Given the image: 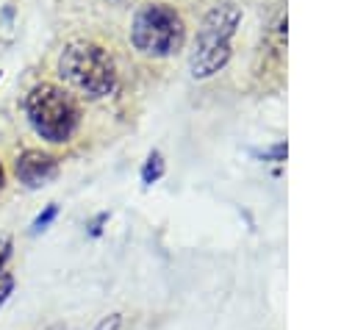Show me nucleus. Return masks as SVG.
<instances>
[{
	"instance_id": "obj_1",
	"label": "nucleus",
	"mask_w": 355,
	"mask_h": 330,
	"mask_svg": "<svg viewBox=\"0 0 355 330\" xmlns=\"http://www.w3.org/2000/svg\"><path fill=\"white\" fill-rule=\"evenodd\" d=\"M241 22V8L233 0L216 3L200 22L194 47L189 55L191 78H211L216 75L233 55V36Z\"/></svg>"
},
{
	"instance_id": "obj_2",
	"label": "nucleus",
	"mask_w": 355,
	"mask_h": 330,
	"mask_svg": "<svg viewBox=\"0 0 355 330\" xmlns=\"http://www.w3.org/2000/svg\"><path fill=\"white\" fill-rule=\"evenodd\" d=\"M58 75L75 92L97 100L116 89V64L105 47L97 42L75 39L58 55Z\"/></svg>"
},
{
	"instance_id": "obj_3",
	"label": "nucleus",
	"mask_w": 355,
	"mask_h": 330,
	"mask_svg": "<svg viewBox=\"0 0 355 330\" xmlns=\"http://www.w3.org/2000/svg\"><path fill=\"white\" fill-rule=\"evenodd\" d=\"M25 116H28L31 128L53 144L69 141L80 125V108H78L75 97L55 83H36L28 92Z\"/></svg>"
},
{
	"instance_id": "obj_4",
	"label": "nucleus",
	"mask_w": 355,
	"mask_h": 330,
	"mask_svg": "<svg viewBox=\"0 0 355 330\" xmlns=\"http://www.w3.org/2000/svg\"><path fill=\"white\" fill-rule=\"evenodd\" d=\"M130 42L141 55L166 58L178 53L186 42L183 17L166 3H147L136 11L130 22Z\"/></svg>"
},
{
	"instance_id": "obj_5",
	"label": "nucleus",
	"mask_w": 355,
	"mask_h": 330,
	"mask_svg": "<svg viewBox=\"0 0 355 330\" xmlns=\"http://www.w3.org/2000/svg\"><path fill=\"white\" fill-rule=\"evenodd\" d=\"M14 175L28 189H42L50 180H55V175H58V158L42 153V150H25L14 161Z\"/></svg>"
},
{
	"instance_id": "obj_6",
	"label": "nucleus",
	"mask_w": 355,
	"mask_h": 330,
	"mask_svg": "<svg viewBox=\"0 0 355 330\" xmlns=\"http://www.w3.org/2000/svg\"><path fill=\"white\" fill-rule=\"evenodd\" d=\"M161 175H164V155H161L158 150H153V153L147 155L144 166H141V183H144V186H153Z\"/></svg>"
},
{
	"instance_id": "obj_7",
	"label": "nucleus",
	"mask_w": 355,
	"mask_h": 330,
	"mask_svg": "<svg viewBox=\"0 0 355 330\" xmlns=\"http://www.w3.org/2000/svg\"><path fill=\"white\" fill-rule=\"evenodd\" d=\"M55 216H58V205H47V208H44V211H42V214L33 219V233L44 230V227H47V225H50Z\"/></svg>"
},
{
	"instance_id": "obj_8",
	"label": "nucleus",
	"mask_w": 355,
	"mask_h": 330,
	"mask_svg": "<svg viewBox=\"0 0 355 330\" xmlns=\"http://www.w3.org/2000/svg\"><path fill=\"white\" fill-rule=\"evenodd\" d=\"M14 291V275L8 269H0V308L6 305V299L11 297Z\"/></svg>"
},
{
	"instance_id": "obj_9",
	"label": "nucleus",
	"mask_w": 355,
	"mask_h": 330,
	"mask_svg": "<svg viewBox=\"0 0 355 330\" xmlns=\"http://www.w3.org/2000/svg\"><path fill=\"white\" fill-rule=\"evenodd\" d=\"M8 258H11V236H0V269H6Z\"/></svg>"
},
{
	"instance_id": "obj_10",
	"label": "nucleus",
	"mask_w": 355,
	"mask_h": 330,
	"mask_svg": "<svg viewBox=\"0 0 355 330\" xmlns=\"http://www.w3.org/2000/svg\"><path fill=\"white\" fill-rule=\"evenodd\" d=\"M119 324H122V316H119V313H111V316H105V319L97 324V330H119Z\"/></svg>"
},
{
	"instance_id": "obj_11",
	"label": "nucleus",
	"mask_w": 355,
	"mask_h": 330,
	"mask_svg": "<svg viewBox=\"0 0 355 330\" xmlns=\"http://www.w3.org/2000/svg\"><path fill=\"white\" fill-rule=\"evenodd\" d=\"M3 186H6V172H3V164H0V191H3Z\"/></svg>"
}]
</instances>
